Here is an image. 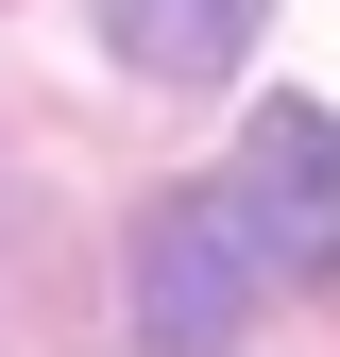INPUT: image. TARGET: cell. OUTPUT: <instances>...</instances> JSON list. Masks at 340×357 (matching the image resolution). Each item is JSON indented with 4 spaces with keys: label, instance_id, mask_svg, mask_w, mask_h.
I'll return each mask as SVG.
<instances>
[{
    "label": "cell",
    "instance_id": "obj_3",
    "mask_svg": "<svg viewBox=\"0 0 340 357\" xmlns=\"http://www.w3.org/2000/svg\"><path fill=\"white\" fill-rule=\"evenodd\" d=\"M102 52L137 68V85H238V52H255V0H102Z\"/></svg>",
    "mask_w": 340,
    "mask_h": 357
},
{
    "label": "cell",
    "instance_id": "obj_2",
    "mask_svg": "<svg viewBox=\"0 0 340 357\" xmlns=\"http://www.w3.org/2000/svg\"><path fill=\"white\" fill-rule=\"evenodd\" d=\"M222 204H238V238H255L272 289H340V119L323 102H255Z\"/></svg>",
    "mask_w": 340,
    "mask_h": 357
},
{
    "label": "cell",
    "instance_id": "obj_1",
    "mask_svg": "<svg viewBox=\"0 0 340 357\" xmlns=\"http://www.w3.org/2000/svg\"><path fill=\"white\" fill-rule=\"evenodd\" d=\"M255 238H238V204L222 188H153V221H137V357H238V324H255Z\"/></svg>",
    "mask_w": 340,
    "mask_h": 357
}]
</instances>
